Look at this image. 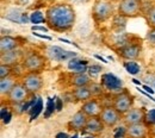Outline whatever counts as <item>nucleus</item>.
I'll return each instance as SVG.
<instances>
[{"mask_svg": "<svg viewBox=\"0 0 155 138\" xmlns=\"http://www.w3.org/2000/svg\"><path fill=\"white\" fill-rule=\"evenodd\" d=\"M90 88H91V92H92L93 97H96V95H101V94H103L104 87H103L100 83H94V82H92V83L90 85Z\"/></svg>", "mask_w": 155, "mask_h": 138, "instance_id": "29", "label": "nucleus"}, {"mask_svg": "<svg viewBox=\"0 0 155 138\" xmlns=\"http://www.w3.org/2000/svg\"><path fill=\"white\" fill-rule=\"evenodd\" d=\"M32 35H34V36H37V37H39V38H43V40H51V37H50V36H45V35H41V34H37V32H34Z\"/></svg>", "mask_w": 155, "mask_h": 138, "instance_id": "34", "label": "nucleus"}, {"mask_svg": "<svg viewBox=\"0 0 155 138\" xmlns=\"http://www.w3.org/2000/svg\"><path fill=\"white\" fill-rule=\"evenodd\" d=\"M99 117L103 120L105 127H109V129L115 127L117 124L123 119L122 114H119L112 106H105Z\"/></svg>", "mask_w": 155, "mask_h": 138, "instance_id": "11", "label": "nucleus"}, {"mask_svg": "<svg viewBox=\"0 0 155 138\" xmlns=\"http://www.w3.org/2000/svg\"><path fill=\"white\" fill-rule=\"evenodd\" d=\"M16 78L15 76H8L5 79H0V93L1 97H7V94L11 92V89L15 87L16 85Z\"/></svg>", "mask_w": 155, "mask_h": 138, "instance_id": "21", "label": "nucleus"}, {"mask_svg": "<svg viewBox=\"0 0 155 138\" xmlns=\"http://www.w3.org/2000/svg\"><path fill=\"white\" fill-rule=\"evenodd\" d=\"M21 83L25 86L31 95L39 92L44 86V81L41 73H26L21 79Z\"/></svg>", "mask_w": 155, "mask_h": 138, "instance_id": "7", "label": "nucleus"}, {"mask_svg": "<svg viewBox=\"0 0 155 138\" xmlns=\"http://www.w3.org/2000/svg\"><path fill=\"white\" fill-rule=\"evenodd\" d=\"M55 104H56V111H61L62 110V100L60 98H58Z\"/></svg>", "mask_w": 155, "mask_h": 138, "instance_id": "35", "label": "nucleus"}, {"mask_svg": "<svg viewBox=\"0 0 155 138\" xmlns=\"http://www.w3.org/2000/svg\"><path fill=\"white\" fill-rule=\"evenodd\" d=\"M42 107H43L42 99L38 98L37 99V102H36V104L30 108V111H29V113L31 114V119L37 118V116H38L39 113H41V111H42Z\"/></svg>", "mask_w": 155, "mask_h": 138, "instance_id": "23", "label": "nucleus"}, {"mask_svg": "<svg viewBox=\"0 0 155 138\" xmlns=\"http://www.w3.org/2000/svg\"><path fill=\"white\" fill-rule=\"evenodd\" d=\"M103 106H101V102L96 98H92L85 102H82V106H81V111L88 117V118H92V117H99L101 111H103Z\"/></svg>", "mask_w": 155, "mask_h": 138, "instance_id": "12", "label": "nucleus"}, {"mask_svg": "<svg viewBox=\"0 0 155 138\" xmlns=\"http://www.w3.org/2000/svg\"><path fill=\"white\" fill-rule=\"evenodd\" d=\"M96 59H99V61H101V62H105V63H107V62H106L105 59H103L101 56H99V55H96Z\"/></svg>", "mask_w": 155, "mask_h": 138, "instance_id": "39", "label": "nucleus"}, {"mask_svg": "<svg viewBox=\"0 0 155 138\" xmlns=\"http://www.w3.org/2000/svg\"><path fill=\"white\" fill-rule=\"evenodd\" d=\"M105 129V125L103 123V120L100 119V117H92V118H88L87 120V124H86V127L85 130L92 135H99L104 131Z\"/></svg>", "mask_w": 155, "mask_h": 138, "instance_id": "19", "label": "nucleus"}, {"mask_svg": "<svg viewBox=\"0 0 155 138\" xmlns=\"http://www.w3.org/2000/svg\"><path fill=\"white\" fill-rule=\"evenodd\" d=\"M133 82H134V83H136V85H141V82H140L138 80H136V79H133Z\"/></svg>", "mask_w": 155, "mask_h": 138, "instance_id": "41", "label": "nucleus"}, {"mask_svg": "<svg viewBox=\"0 0 155 138\" xmlns=\"http://www.w3.org/2000/svg\"><path fill=\"white\" fill-rule=\"evenodd\" d=\"M19 48V42L12 36H1L0 38V53L5 54Z\"/></svg>", "mask_w": 155, "mask_h": 138, "instance_id": "18", "label": "nucleus"}, {"mask_svg": "<svg viewBox=\"0 0 155 138\" xmlns=\"http://www.w3.org/2000/svg\"><path fill=\"white\" fill-rule=\"evenodd\" d=\"M30 21L32 24H41V23H45V16L41 12V11H35L30 14Z\"/></svg>", "mask_w": 155, "mask_h": 138, "instance_id": "24", "label": "nucleus"}, {"mask_svg": "<svg viewBox=\"0 0 155 138\" xmlns=\"http://www.w3.org/2000/svg\"><path fill=\"white\" fill-rule=\"evenodd\" d=\"M30 20V17H28L26 13H21V18H20V24H26Z\"/></svg>", "mask_w": 155, "mask_h": 138, "instance_id": "33", "label": "nucleus"}, {"mask_svg": "<svg viewBox=\"0 0 155 138\" xmlns=\"http://www.w3.org/2000/svg\"><path fill=\"white\" fill-rule=\"evenodd\" d=\"M24 53L23 50H20L19 48L16 49V50H12V51H8V53H5V54H1L0 59H1V64H6V66H16V64H19L23 61L24 57Z\"/></svg>", "mask_w": 155, "mask_h": 138, "instance_id": "14", "label": "nucleus"}, {"mask_svg": "<svg viewBox=\"0 0 155 138\" xmlns=\"http://www.w3.org/2000/svg\"><path fill=\"white\" fill-rule=\"evenodd\" d=\"M141 53H142L141 43H128L117 50L118 56L127 61H136L140 57Z\"/></svg>", "mask_w": 155, "mask_h": 138, "instance_id": "8", "label": "nucleus"}, {"mask_svg": "<svg viewBox=\"0 0 155 138\" xmlns=\"http://www.w3.org/2000/svg\"><path fill=\"white\" fill-rule=\"evenodd\" d=\"M147 126H155V108H152L149 111H147V116H146V123Z\"/></svg>", "mask_w": 155, "mask_h": 138, "instance_id": "27", "label": "nucleus"}, {"mask_svg": "<svg viewBox=\"0 0 155 138\" xmlns=\"http://www.w3.org/2000/svg\"><path fill=\"white\" fill-rule=\"evenodd\" d=\"M115 14V5L111 0H96L92 7V18L94 23L101 24Z\"/></svg>", "mask_w": 155, "mask_h": 138, "instance_id": "3", "label": "nucleus"}, {"mask_svg": "<svg viewBox=\"0 0 155 138\" xmlns=\"http://www.w3.org/2000/svg\"><path fill=\"white\" fill-rule=\"evenodd\" d=\"M56 110V104H55V101H54V99H48V104H47V110H45V112H44V117L45 118H49L53 113H54V111Z\"/></svg>", "mask_w": 155, "mask_h": 138, "instance_id": "25", "label": "nucleus"}, {"mask_svg": "<svg viewBox=\"0 0 155 138\" xmlns=\"http://www.w3.org/2000/svg\"><path fill=\"white\" fill-rule=\"evenodd\" d=\"M148 135H149V129L144 123L127 126L125 138H148Z\"/></svg>", "mask_w": 155, "mask_h": 138, "instance_id": "16", "label": "nucleus"}, {"mask_svg": "<svg viewBox=\"0 0 155 138\" xmlns=\"http://www.w3.org/2000/svg\"><path fill=\"white\" fill-rule=\"evenodd\" d=\"M45 56L51 61L62 62V61H67V59L69 61V59H74L77 56V54L72 53V51H67L58 45H49L45 48Z\"/></svg>", "mask_w": 155, "mask_h": 138, "instance_id": "9", "label": "nucleus"}, {"mask_svg": "<svg viewBox=\"0 0 155 138\" xmlns=\"http://www.w3.org/2000/svg\"><path fill=\"white\" fill-rule=\"evenodd\" d=\"M146 116L147 111L143 107H133L130 111H128L123 116V121L127 126L135 125V124H143L146 123Z\"/></svg>", "mask_w": 155, "mask_h": 138, "instance_id": "10", "label": "nucleus"}, {"mask_svg": "<svg viewBox=\"0 0 155 138\" xmlns=\"http://www.w3.org/2000/svg\"><path fill=\"white\" fill-rule=\"evenodd\" d=\"M146 40L152 47H155V27H150L148 30V32L146 35Z\"/></svg>", "mask_w": 155, "mask_h": 138, "instance_id": "31", "label": "nucleus"}, {"mask_svg": "<svg viewBox=\"0 0 155 138\" xmlns=\"http://www.w3.org/2000/svg\"><path fill=\"white\" fill-rule=\"evenodd\" d=\"M143 88H144V89H146L148 93H150V94H154V93H155L154 89H153L152 87H149V86H143Z\"/></svg>", "mask_w": 155, "mask_h": 138, "instance_id": "37", "label": "nucleus"}, {"mask_svg": "<svg viewBox=\"0 0 155 138\" xmlns=\"http://www.w3.org/2000/svg\"><path fill=\"white\" fill-rule=\"evenodd\" d=\"M45 24L49 30L56 32L71 31L75 24V10L68 2H58L49 5L45 10Z\"/></svg>", "mask_w": 155, "mask_h": 138, "instance_id": "1", "label": "nucleus"}, {"mask_svg": "<svg viewBox=\"0 0 155 138\" xmlns=\"http://www.w3.org/2000/svg\"><path fill=\"white\" fill-rule=\"evenodd\" d=\"M68 1H71V2H85L87 0H68Z\"/></svg>", "mask_w": 155, "mask_h": 138, "instance_id": "40", "label": "nucleus"}, {"mask_svg": "<svg viewBox=\"0 0 155 138\" xmlns=\"http://www.w3.org/2000/svg\"><path fill=\"white\" fill-rule=\"evenodd\" d=\"M31 30L35 32V31H43V32H48L49 31V27H45V26H32Z\"/></svg>", "mask_w": 155, "mask_h": 138, "instance_id": "32", "label": "nucleus"}, {"mask_svg": "<svg viewBox=\"0 0 155 138\" xmlns=\"http://www.w3.org/2000/svg\"><path fill=\"white\" fill-rule=\"evenodd\" d=\"M29 1H30V0H16V2H17L18 5H26Z\"/></svg>", "mask_w": 155, "mask_h": 138, "instance_id": "38", "label": "nucleus"}, {"mask_svg": "<svg viewBox=\"0 0 155 138\" xmlns=\"http://www.w3.org/2000/svg\"><path fill=\"white\" fill-rule=\"evenodd\" d=\"M111 1H112V2H120L122 0H111Z\"/></svg>", "mask_w": 155, "mask_h": 138, "instance_id": "42", "label": "nucleus"}, {"mask_svg": "<svg viewBox=\"0 0 155 138\" xmlns=\"http://www.w3.org/2000/svg\"><path fill=\"white\" fill-rule=\"evenodd\" d=\"M30 95L31 94L25 88V86L21 82H17L6 98H7V102L13 106V105H20V104L26 102Z\"/></svg>", "mask_w": 155, "mask_h": 138, "instance_id": "6", "label": "nucleus"}, {"mask_svg": "<svg viewBox=\"0 0 155 138\" xmlns=\"http://www.w3.org/2000/svg\"><path fill=\"white\" fill-rule=\"evenodd\" d=\"M12 118V114H11V112H8L6 116H5V118L2 119V121L5 123V124H7V123H10V120Z\"/></svg>", "mask_w": 155, "mask_h": 138, "instance_id": "36", "label": "nucleus"}, {"mask_svg": "<svg viewBox=\"0 0 155 138\" xmlns=\"http://www.w3.org/2000/svg\"><path fill=\"white\" fill-rule=\"evenodd\" d=\"M20 64L26 73H42L47 67V56L32 50L24 55Z\"/></svg>", "mask_w": 155, "mask_h": 138, "instance_id": "2", "label": "nucleus"}, {"mask_svg": "<svg viewBox=\"0 0 155 138\" xmlns=\"http://www.w3.org/2000/svg\"><path fill=\"white\" fill-rule=\"evenodd\" d=\"M72 98L74 99L75 102H85V101L93 98V94L91 92L90 86L74 87L72 89Z\"/></svg>", "mask_w": 155, "mask_h": 138, "instance_id": "17", "label": "nucleus"}, {"mask_svg": "<svg viewBox=\"0 0 155 138\" xmlns=\"http://www.w3.org/2000/svg\"><path fill=\"white\" fill-rule=\"evenodd\" d=\"M87 120H88V117L80 110L71 118V120L67 124V126H68L69 130H73V131H82L86 127Z\"/></svg>", "mask_w": 155, "mask_h": 138, "instance_id": "15", "label": "nucleus"}, {"mask_svg": "<svg viewBox=\"0 0 155 138\" xmlns=\"http://www.w3.org/2000/svg\"><path fill=\"white\" fill-rule=\"evenodd\" d=\"M12 74V67L11 66H6V64H1L0 66V79H5L11 76Z\"/></svg>", "mask_w": 155, "mask_h": 138, "instance_id": "28", "label": "nucleus"}, {"mask_svg": "<svg viewBox=\"0 0 155 138\" xmlns=\"http://www.w3.org/2000/svg\"><path fill=\"white\" fill-rule=\"evenodd\" d=\"M100 85L104 87V89L114 92V91H119L123 87V82L119 78L111 73H105L100 78Z\"/></svg>", "mask_w": 155, "mask_h": 138, "instance_id": "13", "label": "nucleus"}, {"mask_svg": "<svg viewBox=\"0 0 155 138\" xmlns=\"http://www.w3.org/2000/svg\"><path fill=\"white\" fill-rule=\"evenodd\" d=\"M124 68L127 69V72L130 74V75H137L141 70L138 63L136 61H128L124 63Z\"/></svg>", "mask_w": 155, "mask_h": 138, "instance_id": "22", "label": "nucleus"}, {"mask_svg": "<svg viewBox=\"0 0 155 138\" xmlns=\"http://www.w3.org/2000/svg\"><path fill=\"white\" fill-rule=\"evenodd\" d=\"M103 72V68L100 67V66H97V64H92V66H90L88 67V75L91 76V78H94V76H97L99 73H101Z\"/></svg>", "mask_w": 155, "mask_h": 138, "instance_id": "30", "label": "nucleus"}, {"mask_svg": "<svg viewBox=\"0 0 155 138\" xmlns=\"http://www.w3.org/2000/svg\"><path fill=\"white\" fill-rule=\"evenodd\" d=\"M142 2L141 0H122L118 4V14L124 18H134L141 13Z\"/></svg>", "mask_w": 155, "mask_h": 138, "instance_id": "5", "label": "nucleus"}, {"mask_svg": "<svg viewBox=\"0 0 155 138\" xmlns=\"http://www.w3.org/2000/svg\"><path fill=\"white\" fill-rule=\"evenodd\" d=\"M146 19L148 21V24L150 25V27H155V5H153L146 13Z\"/></svg>", "mask_w": 155, "mask_h": 138, "instance_id": "26", "label": "nucleus"}, {"mask_svg": "<svg viewBox=\"0 0 155 138\" xmlns=\"http://www.w3.org/2000/svg\"><path fill=\"white\" fill-rule=\"evenodd\" d=\"M92 78L87 74V73H82V74H73V76L71 78V86L74 87H84V86H90L92 83Z\"/></svg>", "mask_w": 155, "mask_h": 138, "instance_id": "20", "label": "nucleus"}, {"mask_svg": "<svg viewBox=\"0 0 155 138\" xmlns=\"http://www.w3.org/2000/svg\"><path fill=\"white\" fill-rule=\"evenodd\" d=\"M134 102L135 98L133 97V94L128 89H122L112 99V107L123 117L128 111L133 108Z\"/></svg>", "mask_w": 155, "mask_h": 138, "instance_id": "4", "label": "nucleus"}]
</instances>
